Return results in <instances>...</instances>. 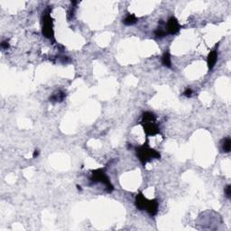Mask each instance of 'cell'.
Masks as SVG:
<instances>
[{
	"instance_id": "obj_16",
	"label": "cell",
	"mask_w": 231,
	"mask_h": 231,
	"mask_svg": "<svg viewBox=\"0 0 231 231\" xmlns=\"http://www.w3.org/2000/svg\"><path fill=\"white\" fill-rule=\"evenodd\" d=\"M1 48L2 49H8L9 48V43H8V42H2V43H1Z\"/></svg>"
},
{
	"instance_id": "obj_13",
	"label": "cell",
	"mask_w": 231,
	"mask_h": 231,
	"mask_svg": "<svg viewBox=\"0 0 231 231\" xmlns=\"http://www.w3.org/2000/svg\"><path fill=\"white\" fill-rule=\"evenodd\" d=\"M154 35H155V36H156L157 38H164V37H165L166 35H167V32H166V30H164V28L159 27V28H157L155 30Z\"/></svg>"
},
{
	"instance_id": "obj_6",
	"label": "cell",
	"mask_w": 231,
	"mask_h": 231,
	"mask_svg": "<svg viewBox=\"0 0 231 231\" xmlns=\"http://www.w3.org/2000/svg\"><path fill=\"white\" fill-rule=\"evenodd\" d=\"M158 206L159 202L156 199L154 200H152V201H148L147 202V205H146V208L145 210L151 215V216H154L157 214V211H158Z\"/></svg>"
},
{
	"instance_id": "obj_15",
	"label": "cell",
	"mask_w": 231,
	"mask_h": 231,
	"mask_svg": "<svg viewBox=\"0 0 231 231\" xmlns=\"http://www.w3.org/2000/svg\"><path fill=\"white\" fill-rule=\"evenodd\" d=\"M192 90H191V89H190V88H188V89H185V91L183 92V95L185 96V97H188V98H190L191 95H192Z\"/></svg>"
},
{
	"instance_id": "obj_7",
	"label": "cell",
	"mask_w": 231,
	"mask_h": 231,
	"mask_svg": "<svg viewBox=\"0 0 231 231\" xmlns=\"http://www.w3.org/2000/svg\"><path fill=\"white\" fill-rule=\"evenodd\" d=\"M217 61H218V50H217V48H214L213 50L210 51V52H209V55H208L207 63H208L209 70H212L214 68Z\"/></svg>"
},
{
	"instance_id": "obj_9",
	"label": "cell",
	"mask_w": 231,
	"mask_h": 231,
	"mask_svg": "<svg viewBox=\"0 0 231 231\" xmlns=\"http://www.w3.org/2000/svg\"><path fill=\"white\" fill-rule=\"evenodd\" d=\"M162 63L164 66L171 68L172 67V61H171V56L170 53L168 51H166L164 53V55L162 56Z\"/></svg>"
},
{
	"instance_id": "obj_14",
	"label": "cell",
	"mask_w": 231,
	"mask_h": 231,
	"mask_svg": "<svg viewBox=\"0 0 231 231\" xmlns=\"http://www.w3.org/2000/svg\"><path fill=\"white\" fill-rule=\"evenodd\" d=\"M225 194L226 197L228 199H230L231 198V185H228L227 187L225 188Z\"/></svg>"
},
{
	"instance_id": "obj_11",
	"label": "cell",
	"mask_w": 231,
	"mask_h": 231,
	"mask_svg": "<svg viewBox=\"0 0 231 231\" xmlns=\"http://www.w3.org/2000/svg\"><path fill=\"white\" fill-rule=\"evenodd\" d=\"M65 93L63 92H58V93L53 94L51 97L50 98V101L51 102H62L63 101V99H65Z\"/></svg>"
},
{
	"instance_id": "obj_3",
	"label": "cell",
	"mask_w": 231,
	"mask_h": 231,
	"mask_svg": "<svg viewBox=\"0 0 231 231\" xmlns=\"http://www.w3.org/2000/svg\"><path fill=\"white\" fill-rule=\"evenodd\" d=\"M43 35L46 38H53V29H52V19L49 13L44 14L43 18Z\"/></svg>"
},
{
	"instance_id": "obj_4",
	"label": "cell",
	"mask_w": 231,
	"mask_h": 231,
	"mask_svg": "<svg viewBox=\"0 0 231 231\" xmlns=\"http://www.w3.org/2000/svg\"><path fill=\"white\" fill-rule=\"evenodd\" d=\"M142 125L146 136H155L160 133V129L155 124V121H142Z\"/></svg>"
},
{
	"instance_id": "obj_5",
	"label": "cell",
	"mask_w": 231,
	"mask_h": 231,
	"mask_svg": "<svg viewBox=\"0 0 231 231\" xmlns=\"http://www.w3.org/2000/svg\"><path fill=\"white\" fill-rule=\"evenodd\" d=\"M180 25L178 20L174 16L170 17L169 20L167 21V24H166V32H167V34L175 35V34H177L180 31Z\"/></svg>"
},
{
	"instance_id": "obj_2",
	"label": "cell",
	"mask_w": 231,
	"mask_h": 231,
	"mask_svg": "<svg viewBox=\"0 0 231 231\" xmlns=\"http://www.w3.org/2000/svg\"><path fill=\"white\" fill-rule=\"evenodd\" d=\"M90 180L93 182H101L102 184H104L107 188V191L108 192H111L114 190V187L111 184L109 178L107 176V174L105 173L103 169H98V170L93 171L92 174H91V177H90Z\"/></svg>"
},
{
	"instance_id": "obj_8",
	"label": "cell",
	"mask_w": 231,
	"mask_h": 231,
	"mask_svg": "<svg viewBox=\"0 0 231 231\" xmlns=\"http://www.w3.org/2000/svg\"><path fill=\"white\" fill-rule=\"evenodd\" d=\"M147 202L148 200L146 198H144V196L143 193H139L137 195L136 197V206L139 210H144L146 208V205H147Z\"/></svg>"
},
{
	"instance_id": "obj_10",
	"label": "cell",
	"mask_w": 231,
	"mask_h": 231,
	"mask_svg": "<svg viewBox=\"0 0 231 231\" xmlns=\"http://www.w3.org/2000/svg\"><path fill=\"white\" fill-rule=\"evenodd\" d=\"M137 22V17L135 14H127L126 16V18L124 19L123 23L126 24V25H132V24H135Z\"/></svg>"
},
{
	"instance_id": "obj_12",
	"label": "cell",
	"mask_w": 231,
	"mask_h": 231,
	"mask_svg": "<svg viewBox=\"0 0 231 231\" xmlns=\"http://www.w3.org/2000/svg\"><path fill=\"white\" fill-rule=\"evenodd\" d=\"M222 150L225 153H229L231 150V140L229 137L225 138L222 143Z\"/></svg>"
},
{
	"instance_id": "obj_1",
	"label": "cell",
	"mask_w": 231,
	"mask_h": 231,
	"mask_svg": "<svg viewBox=\"0 0 231 231\" xmlns=\"http://www.w3.org/2000/svg\"><path fill=\"white\" fill-rule=\"evenodd\" d=\"M137 156L143 164H145L147 162H150L152 159H160L161 157L159 152L150 148L147 144L137 147Z\"/></svg>"
},
{
	"instance_id": "obj_17",
	"label": "cell",
	"mask_w": 231,
	"mask_h": 231,
	"mask_svg": "<svg viewBox=\"0 0 231 231\" xmlns=\"http://www.w3.org/2000/svg\"><path fill=\"white\" fill-rule=\"evenodd\" d=\"M38 155H39V151H38V150H35V151L34 152V153H33V157L35 158V157H37Z\"/></svg>"
}]
</instances>
